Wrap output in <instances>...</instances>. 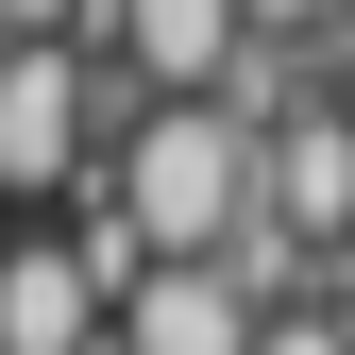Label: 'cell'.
Wrapping results in <instances>:
<instances>
[{
    "instance_id": "1",
    "label": "cell",
    "mask_w": 355,
    "mask_h": 355,
    "mask_svg": "<svg viewBox=\"0 0 355 355\" xmlns=\"http://www.w3.org/2000/svg\"><path fill=\"white\" fill-rule=\"evenodd\" d=\"M85 187L119 203V237H136L153 271H203V254L254 220V136L220 102H119V153L85 169Z\"/></svg>"
},
{
    "instance_id": "2",
    "label": "cell",
    "mask_w": 355,
    "mask_h": 355,
    "mask_svg": "<svg viewBox=\"0 0 355 355\" xmlns=\"http://www.w3.org/2000/svg\"><path fill=\"white\" fill-rule=\"evenodd\" d=\"M102 119H119V68L85 51H0V187H85L102 169Z\"/></svg>"
},
{
    "instance_id": "3",
    "label": "cell",
    "mask_w": 355,
    "mask_h": 355,
    "mask_svg": "<svg viewBox=\"0 0 355 355\" xmlns=\"http://www.w3.org/2000/svg\"><path fill=\"white\" fill-rule=\"evenodd\" d=\"M85 34L119 51L136 102H203V85L237 68V0H85Z\"/></svg>"
},
{
    "instance_id": "4",
    "label": "cell",
    "mask_w": 355,
    "mask_h": 355,
    "mask_svg": "<svg viewBox=\"0 0 355 355\" xmlns=\"http://www.w3.org/2000/svg\"><path fill=\"white\" fill-rule=\"evenodd\" d=\"M254 220H288V237H355V136H338V102H304V119H271L254 136Z\"/></svg>"
},
{
    "instance_id": "5",
    "label": "cell",
    "mask_w": 355,
    "mask_h": 355,
    "mask_svg": "<svg viewBox=\"0 0 355 355\" xmlns=\"http://www.w3.org/2000/svg\"><path fill=\"white\" fill-rule=\"evenodd\" d=\"M102 355H254V304L220 271H136L102 304Z\"/></svg>"
},
{
    "instance_id": "6",
    "label": "cell",
    "mask_w": 355,
    "mask_h": 355,
    "mask_svg": "<svg viewBox=\"0 0 355 355\" xmlns=\"http://www.w3.org/2000/svg\"><path fill=\"white\" fill-rule=\"evenodd\" d=\"M0 355H102V288L68 271V237H0Z\"/></svg>"
},
{
    "instance_id": "7",
    "label": "cell",
    "mask_w": 355,
    "mask_h": 355,
    "mask_svg": "<svg viewBox=\"0 0 355 355\" xmlns=\"http://www.w3.org/2000/svg\"><path fill=\"white\" fill-rule=\"evenodd\" d=\"M85 34V0H0V51H68Z\"/></svg>"
},
{
    "instance_id": "8",
    "label": "cell",
    "mask_w": 355,
    "mask_h": 355,
    "mask_svg": "<svg viewBox=\"0 0 355 355\" xmlns=\"http://www.w3.org/2000/svg\"><path fill=\"white\" fill-rule=\"evenodd\" d=\"M338 136H355V68H338Z\"/></svg>"
},
{
    "instance_id": "9",
    "label": "cell",
    "mask_w": 355,
    "mask_h": 355,
    "mask_svg": "<svg viewBox=\"0 0 355 355\" xmlns=\"http://www.w3.org/2000/svg\"><path fill=\"white\" fill-rule=\"evenodd\" d=\"M338 304H355V237H338Z\"/></svg>"
},
{
    "instance_id": "10",
    "label": "cell",
    "mask_w": 355,
    "mask_h": 355,
    "mask_svg": "<svg viewBox=\"0 0 355 355\" xmlns=\"http://www.w3.org/2000/svg\"><path fill=\"white\" fill-rule=\"evenodd\" d=\"M338 17H355V0H338Z\"/></svg>"
}]
</instances>
